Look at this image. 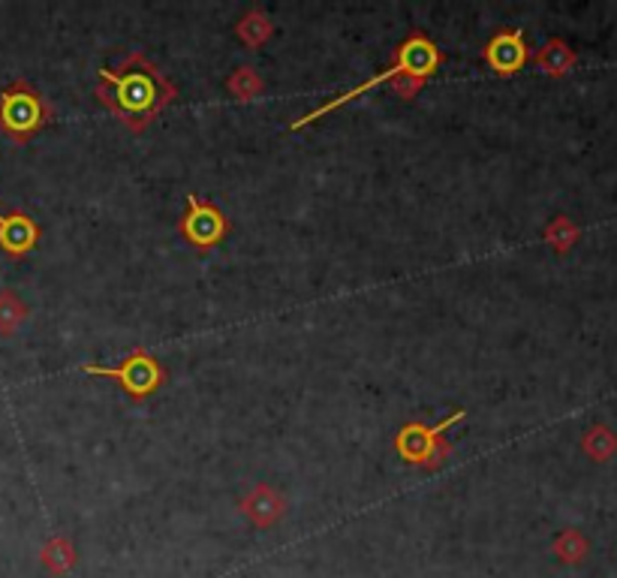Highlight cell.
<instances>
[{"mask_svg":"<svg viewBox=\"0 0 617 578\" xmlns=\"http://www.w3.org/2000/svg\"><path fill=\"white\" fill-rule=\"evenodd\" d=\"M100 103L112 108L130 132H145L151 120L178 96L175 84L142 51H130L115 72L100 70Z\"/></svg>","mask_w":617,"mask_h":578,"instance_id":"1","label":"cell"},{"mask_svg":"<svg viewBox=\"0 0 617 578\" xmlns=\"http://www.w3.org/2000/svg\"><path fill=\"white\" fill-rule=\"evenodd\" d=\"M436 67H440V48H436L434 39H428V36L419 34V31H412L410 39H407V43H400L398 58H395V63H392L388 70H383L380 76H374V79H368V82L359 84V88H352V91H347V94L328 100V103H323V106L314 108V112L302 115V118L292 124V130H299V127H304V124H314V120H319L323 115H328V112H335V108H340L344 103H350V100H356V96L374 91L376 84L392 82V79L400 76V72H407V76H416V79H424V82H428V76H431Z\"/></svg>","mask_w":617,"mask_h":578,"instance_id":"2","label":"cell"},{"mask_svg":"<svg viewBox=\"0 0 617 578\" xmlns=\"http://www.w3.org/2000/svg\"><path fill=\"white\" fill-rule=\"evenodd\" d=\"M55 118V106L37 88L27 82H13L0 94V132L15 144H25Z\"/></svg>","mask_w":617,"mask_h":578,"instance_id":"3","label":"cell"},{"mask_svg":"<svg viewBox=\"0 0 617 578\" xmlns=\"http://www.w3.org/2000/svg\"><path fill=\"white\" fill-rule=\"evenodd\" d=\"M467 413L464 409H455L452 416L440 421V425H422V421H410V425H404L395 437V449H398V455L407 461V464H416V467H424V470H436L443 467L452 455V446L443 434L452 428V425H458Z\"/></svg>","mask_w":617,"mask_h":578,"instance_id":"4","label":"cell"},{"mask_svg":"<svg viewBox=\"0 0 617 578\" xmlns=\"http://www.w3.org/2000/svg\"><path fill=\"white\" fill-rule=\"evenodd\" d=\"M85 373H91V377H109V380H118L124 392L133 397L136 404L154 395L160 385L166 383V368H163L154 356H148L145 349H133V352H130L121 365H115V368L85 365Z\"/></svg>","mask_w":617,"mask_h":578,"instance_id":"5","label":"cell"},{"mask_svg":"<svg viewBox=\"0 0 617 578\" xmlns=\"http://www.w3.org/2000/svg\"><path fill=\"white\" fill-rule=\"evenodd\" d=\"M178 232H182V239L190 247L208 251V247H214V244L226 239L230 223H226V217H223L218 205L199 199L196 193H187V211H184L182 223H178Z\"/></svg>","mask_w":617,"mask_h":578,"instance_id":"6","label":"cell"},{"mask_svg":"<svg viewBox=\"0 0 617 578\" xmlns=\"http://www.w3.org/2000/svg\"><path fill=\"white\" fill-rule=\"evenodd\" d=\"M482 58L488 67L500 76H512L527 63V46H524V34L521 31H509V34H497L488 46L482 48Z\"/></svg>","mask_w":617,"mask_h":578,"instance_id":"7","label":"cell"},{"mask_svg":"<svg viewBox=\"0 0 617 578\" xmlns=\"http://www.w3.org/2000/svg\"><path fill=\"white\" fill-rule=\"evenodd\" d=\"M39 229L37 223L25 215V211H13V215H0V251L7 256H27L37 247Z\"/></svg>","mask_w":617,"mask_h":578,"instance_id":"8","label":"cell"},{"mask_svg":"<svg viewBox=\"0 0 617 578\" xmlns=\"http://www.w3.org/2000/svg\"><path fill=\"white\" fill-rule=\"evenodd\" d=\"M238 506H242V512L254 521L256 528H271V524H278L280 516L287 512L283 494H280L278 488H271V485H254V488H247V494H244Z\"/></svg>","mask_w":617,"mask_h":578,"instance_id":"9","label":"cell"},{"mask_svg":"<svg viewBox=\"0 0 617 578\" xmlns=\"http://www.w3.org/2000/svg\"><path fill=\"white\" fill-rule=\"evenodd\" d=\"M235 34L247 48H263L275 34V24L263 10H247L235 24Z\"/></svg>","mask_w":617,"mask_h":578,"instance_id":"10","label":"cell"},{"mask_svg":"<svg viewBox=\"0 0 617 578\" xmlns=\"http://www.w3.org/2000/svg\"><path fill=\"white\" fill-rule=\"evenodd\" d=\"M27 320V304L15 289H0V335L13 337Z\"/></svg>","mask_w":617,"mask_h":578,"instance_id":"11","label":"cell"},{"mask_svg":"<svg viewBox=\"0 0 617 578\" xmlns=\"http://www.w3.org/2000/svg\"><path fill=\"white\" fill-rule=\"evenodd\" d=\"M226 91H230L235 100L251 103V100H256V96L266 91V82H263V76H259L254 67H238V70L226 79Z\"/></svg>","mask_w":617,"mask_h":578,"instance_id":"12","label":"cell"},{"mask_svg":"<svg viewBox=\"0 0 617 578\" xmlns=\"http://www.w3.org/2000/svg\"><path fill=\"white\" fill-rule=\"evenodd\" d=\"M569 60H572V58H569V51L560 46V43H548V46H545L543 51L536 55V63H539L543 70L551 72V76H560V72L567 70Z\"/></svg>","mask_w":617,"mask_h":578,"instance_id":"13","label":"cell"},{"mask_svg":"<svg viewBox=\"0 0 617 578\" xmlns=\"http://www.w3.org/2000/svg\"><path fill=\"white\" fill-rule=\"evenodd\" d=\"M388 84H392V91H395L400 100H412V96L422 91L424 79H416V76H407V72H400V76H395V79H392Z\"/></svg>","mask_w":617,"mask_h":578,"instance_id":"14","label":"cell"},{"mask_svg":"<svg viewBox=\"0 0 617 578\" xmlns=\"http://www.w3.org/2000/svg\"><path fill=\"white\" fill-rule=\"evenodd\" d=\"M43 557H46L49 564H55V560H58V566H55V569H63V564L70 566V560H73V548H70V542H67V540H55L49 548L43 552Z\"/></svg>","mask_w":617,"mask_h":578,"instance_id":"15","label":"cell"}]
</instances>
